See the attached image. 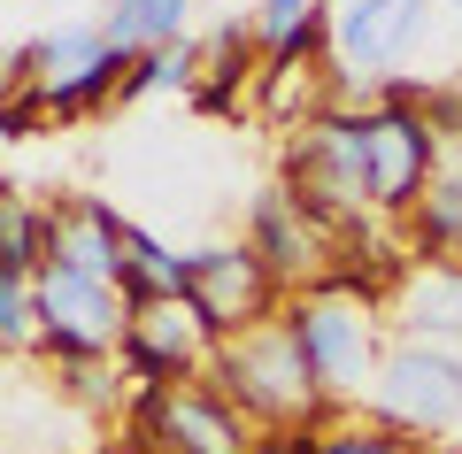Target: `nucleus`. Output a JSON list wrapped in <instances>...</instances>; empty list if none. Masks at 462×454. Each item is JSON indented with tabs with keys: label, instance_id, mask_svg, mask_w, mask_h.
<instances>
[{
	"label": "nucleus",
	"instance_id": "obj_18",
	"mask_svg": "<svg viewBox=\"0 0 462 454\" xmlns=\"http://www.w3.org/2000/svg\"><path fill=\"white\" fill-rule=\"evenodd\" d=\"M346 408H324L316 416V447L324 454H431V439H409V431H393V423H378L363 408V423H339Z\"/></svg>",
	"mask_w": 462,
	"mask_h": 454
},
{
	"label": "nucleus",
	"instance_id": "obj_24",
	"mask_svg": "<svg viewBox=\"0 0 462 454\" xmlns=\"http://www.w3.org/2000/svg\"><path fill=\"white\" fill-rule=\"evenodd\" d=\"M263 454H278V447H270V439H263Z\"/></svg>",
	"mask_w": 462,
	"mask_h": 454
},
{
	"label": "nucleus",
	"instance_id": "obj_6",
	"mask_svg": "<svg viewBox=\"0 0 462 454\" xmlns=\"http://www.w3.org/2000/svg\"><path fill=\"white\" fill-rule=\"evenodd\" d=\"M370 416L393 423L409 439H439L462 423V355L455 347H431V339H393L370 377Z\"/></svg>",
	"mask_w": 462,
	"mask_h": 454
},
{
	"label": "nucleus",
	"instance_id": "obj_3",
	"mask_svg": "<svg viewBox=\"0 0 462 454\" xmlns=\"http://www.w3.org/2000/svg\"><path fill=\"white\" fill-rule=\"evenodd\" d=\"M278 185L331 231H355L370 208V162H363V108L331 100L316 124H300L285 139V162H278Z\"/></svg>",
	"mask_w": 462,
	"mask_h": 454
},
{
	"label": "nucleus",
	"instance_id": "obj_12",
	"mask_svg": "<svg viewBox=\"0 0 462 454\" xmlns=\"http://www.w3.org/2000/svg\"><path fill=\"white\" fill-rule=\"evenodd\" d=\"M424 32H431V0H346L331 16V62H346L339 78H363L378 93V85H393V69L416 54Z\"/></svg>",
	"mask_w": 462,
	"mask_h": 454
},
{
	"label": "nucleus",
	"instance_id": "obj_13",
	"mask_svg": "<svg viewBox=\"0 0 462 454\" xmlns=\"http://www.w3.org/2000/svg\"><path fill=\"white\" fill-rule=\"evenodd\" d=\"M47 262L54 270H78V277L124 285V216H116L108 200H54Z\"/></svg>",
	"mask_w": 462,
	"mask_h": 454
},
{
	"label": "nucleus",
	"instance_id": "obj_20",
	"mask_svg": "<svg viewBox=\"0 0 462 454\" xmlns=\"http://www.w3.org/2000/svg\"><path fill=\"white\" fill-rule=\"evenodd\" d=\"M200 78V39H162V47L132 54V78H124V100H147V93H193Z\"/></svg>",
	"mask_w": 462,
	"mask_h": 454
},
{
	"label": "nucleus",
	"instance_id": "obj_16",
	"mask_svg": "<svg viewBox=\"0 0 462 454\" xmlns=\"http://www.w3.org/2000/svg\"><path fill=\"white\" fill-rule=\"evenodd\" d=\"M393 309H401V331H409V339H431V347L462 339V270H431V262H416V270L401 277Z\"/></svg>",
	"mask_w": 462,
	"mask_h": 454
},
{
	"label": "nucleus",
	"instance_id": "obj_7",
	"mask_svg": "<svg viewBox=\"0 0 462 454\" xmlns=\"http://www.w3.org/2000/svg\"><path fill=\"white\" fill-rule=\"evenodd\" d=\"M185 301L208 316L216 347L239 339V331H254V324H270V316H285V285L270 277V262L254 255L247 239L193 246V255H185Z\"/></svg>",
	"mask_w": 462,
	"mask_h": 454
},
{
	"label": "nucleus",
	"instance_id": "obj_8",
	"mask_svg": "<svg viewBox=\"0 0 462 454\" xmlns=\"http://www.w3.org/2000/svg\"><path fill=\"white\" fill-rule=\"evenodd\" d=\"M124 78H132V54L108 47L100 23H69V32L32 39V100L54 124H78L100 100H124Z\"/></svg>",
	"mask_w": 462,
	"mask_h": 454
},
{
	"label": "nucleus",
	"instance_id": "obj_22",
	"mask_svg": "<svg viewBox=\"0 0 462 454\" xmlns=\"http://www.w3.org/2000/svg\"><path fill=\"white\" fill-rule=\"evenodd\" d=\"M8 193H16V185H8V178H0V200H8Z\"/></svg>",
	"mask_w": 462,
	"mask_h": 454
},
{
	"label": "nucleus",
	"instance_id": "obj_19",
	"mask_svg": "<svg viewBox=\"0 0 462 454\" xmlns=\"http://www.w3.org/2000/svg\"><path fill=\"white\" fill-rule=\"evenodd\" d=\"M47 355V324H39V292L23 270H0V362Z\"/></svg>",
	"mask_w": 462,
	"mask_h": 454
},
{
	"label": "nucleus",
	"instance_id": "obj_2",
	"mask_svg": "<svg viewBox=\"0 0 462 454\" xmlns=\"http://www.w3.org/2000/svg\"><path fill=\"white\" fill-rule=\"evenodd\" d=\"M285 324H293L300 355H309L316 385H324V408H363L370 401V377L385 362V339H378V301L355 285H309L285 301Z\"/></svg>",
	"mask_w": 462,
	"mask_h": 454
},
{
	"label": "nucleus",
	"instance_id": "obj_14",
	"mask_svg": "<svg viewBox=\"0 0 462 454\" xmlns=\"http://www.w3.org/2000/svg\"><path fill=\"white\" fill-rule=\"evenodd\" d=\"M263 78V47H254V23L247 16H231L216 23V39H200V78H193V108H239V93Z\"/></svg>",
	"mask_w": 462,
	"mask_h": 454
},
{
	"label": "nucleus",
	"instance_id": "obj_9",
	"mask_svg": "<svg viewBox=\"0 0 462 454\" xmlns=\"http://www.w3.org/2000/svg\"><path fill=\"white\" fill-rule=\"evenodd\" d=\"M116 362H124V377H132L139 393H162V385H185V377H208L216 331H208V316H200L185 292H170V301L132 309V331H124Z\"/></svg>",
	"mask_w": 462,
	"mask_h": 454
},
{
	"label": "nucleus",
	"instance_id": "obj_23",
	"mask_svg": "<svg viewBox=\"0 0 462 454\" xmlns=\"http://www.w3.org/2000/svg\"><path fill=\"white\" fill-rule=\"evenodd\" d=\"M324 8H346V0H324Z\"/></svg>",
	"mask_w": 462,
	"mask_h": 454
},
{
	"label": "nucleus",
	"instance_id": "obj_5",
	"mask_svg": "<svg viewBox=\"0 0 462 454\" xmlns=\"http://www.w3.org/2000/svg\"><path fill=\"white\" fill-rule=\"evenodd\" d=\"M363 162H370V208L409 224V208L424 200L431 170H439V139H431L424 108H416V85L393 78L363 108Z\"/></svg>",
	"mask_w": 462,
	"mask_h": 454
},
{
	"label": "nucleus",
	"instance_id": "obj_17",
	"mask_svg": "<svg viewBox=\"0 0 462 454\" xmlns=\"http://www.w3.org/2000/svg\"><path fill=\"white\" fill-rule=\"evenodd\" d=\"M170 292H185V255H170L154 231L124 224V301L147 309V301H170Z\"/></svg>",
	"mask_w": 462,
	"mask_h": 454
},
{
	"label": "nucleus",
	"instance_id": "obj_11",
	"mask_svg": "<svg viewBox=\"0 0 462 454\" xmlns=\"http://www.w3.org/2000/svg\"><path fill=\"white\" fill-rule=\"evenodd\" d=\"M247 246L270 262V277L285 285V301H293V292H309V285H331V277H339V231L316 224V216L300 208L285 185L254 193V208H247Z\"/></svg>",
	"mask_w": 462,
	"mask_h": 454
},
{
	"label": "nucleus",
	"instance_id": "obj_15",
	"mask_svg": "<svg viewBox=\"0 0 462 454\" xmlns=\"http://www.w3.org/2000/svg\"><path fill=\"white\" fill-rule=\"evenodd\" d=\"M409 255L431 270H462V154L431 170L424 200L409 208Z\"/></svg>",
	"mask_w": 462,
	"mask_h": 454
},
{
	"label": "nucleus",
	"instance_id": "obj_4",
	"mask_svg": "<svg viewBox=\"0 0 462 454\" xmlns=\"http://www.w3.org/2000/svg\"><path fill=\"white\" fill-rule=\"evenodd\" d=\"M263 439L270 431H254L208 377L132 393L124 408V454H263Z\"/></svg>",
	"mask_w": 462,
	"mask_h": 454
},
{
	"label": "nucleus",
	"instance_id": "obj_21",
	"mask_svg": "<svg viewBox=\"0 0 462 454\" xmlns=\"http://www.w3.org/2000/svg\"><path fill=\"white\" fill-rule=\"evenodd\" d=\"M162 8H178V16H185V8H193V0H162Z\"/></svg>",
	"mask_w": 462,
	"mask_h": 454
},
{
	"label": "nucleus",
	"instance_id": "obj_10",
	"mask_svg": "<svg viewBox=\"0 0 462 454\" xmlns=\"http://www.w3.org/2000/svg\"><path fill=\"white\" fill-rule=\"evenodd\" d=\"M32 292H39V324H47L54 355H116L124 331H132V301L108 277H78V270H54L47 262L32 277Z\"/></svg>",
	"mask_w": 462,
	"mask_h": 454
},
{
	"label": "nucleus",
	"instance_id": "obj_1",
	"mask_svg": "<svg viewBox=\"0 0 462 454\" xmlns=\"http://www.w3.org/2000/svg\"><path fill=\"white\" fill-rule=\"evenodd\" d=\"M208 385L224 393L254 431H300V423L324 416V385H316V370H309V355H300V339H293L285 316H270V324H254V331H239V339L216 347Z\"/></svg>",
	"mask_w": 462,
	"mask_h": 454
},
{
	"label": "nucleus",
	"instance_id": "obj_25",
	"mask_svg": "<svg viewBox=\"0 0 462 454\" xmlns=\"http://www.w3.org/2000/svg\"><path fill=\"white\" fill-rule=\"evenodd\" d=\"M447 8H462V0H447Z\"/></svg>",
	"mask_w": 462,
	"mask_h": 454
}]
</instances>
